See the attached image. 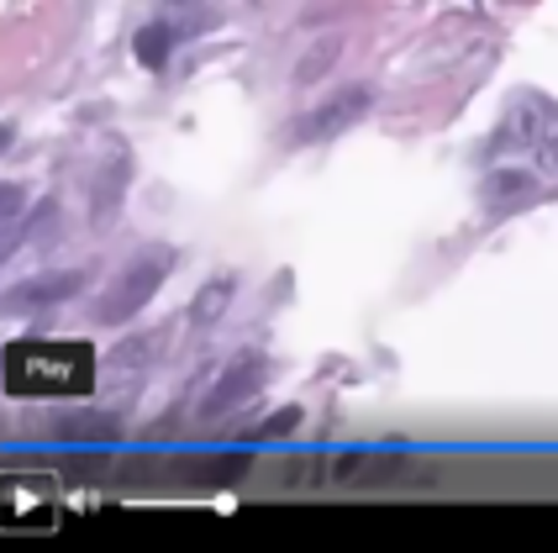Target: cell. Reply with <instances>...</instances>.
I'll return each mask as SVG.
<instances>
[{
  "label": "cell",
  "instance_id": "6da1fadb",
  "mask_svg": "<svg viewBox=\"0 0 558 553\" xmlns=\"http://www.w3.org/2000/svg\"><path fill=\"white\" fill-rule=\"evenodd\" d=\"M95 385V353L85 342H16L5 353V390L16 396H85Z\"/></svg>",
  "mask_w": 558,
  "mask_h": 553
},
{
  "label": "cell",
  "instance_id": "7a4b0ae2",
  "mask_svg": "<svg viewBox=\"0 0 558 553\" xmlns=\"http://www.w3.org/2000/svg\"><path fill=\"white\" fill-rule=\"evenodd\" d=\"M174 269V253L169 248H154V253H143L137 264H126L122 275L106 285V296L95 301V322H106V327H122L132 322L137 311L154 301V290L163 285V275Z\"/></svg>",
  "mask_w": 558,
  "mask_h": 553
},
{
  "label": "cell",
  "instance_id": "3957f363",
  "mask_svg": "<svg viewBox=\"0 0 558 553\" xmlns=\"http://www.w3.org/2000/svg\"><path fill=\"white\" fill-rule=\"evenodd\" d=\"M364 111H369V91H342V95H332L327 106H316L311 117H301V127H295L290 137H295V143H327V137L348 132Z\"/></svg>",
  "mask_w": 558,
  "mask_h": 553
},
{
  "label": "cell",
  "instance_id": "277c9868",
  "mask_svg": "<svg viewBox=\"0 0 558 553\" xmlns=\"http://www.w3.org/2000/svg\"><path fill=\"white\" fill-rule=\"evenodd\" d=\"M264 385V359L258 353H243V359H232V369L217 380V390L206 396V406H201V417H221V411H232L238 400H248L253 390Z\"/></svg>",
  "mask_w": 558,
  "mask_h": 553
},
{
  "label": "cell",
  "instance_id": "5b68a950",
  "mask_svg": "<svg viewBox=\"0 0 558 553\" xmlns=\"http://www.w3.org/2000/svg\"><path fill=\"white\" fill-rule=\"evenodd\" d=\"M338 59H342V32H322V37H311L306 43V53L295 59V69H290V85H322L332 69H338Z\"/></svg>",
  "mask_w": 558,
  "mask_h": 553
},
{
  "label": "cell",
  "instance_id": "8992f818",
  "mask_svg": "<svg viewBox=\"0 0 558 553\" xmlns=\"http://www.w3.org/2000/svg\"><path fill=\"white\" fill-rule=\"evenodd\" d=\"M80 285H85V279L74 275V269H63V275H37V279H27V285L11 290V311H37V306H53V301H69Z\"/></svg>",
  "mask_w": 558,
  "mask_h": 553
},
{
  "label": "cell",
  "instance_id": "52a82bcc",
  "mask_svg": "<svg viewBox=\"0 0 558 553\" xmlns=\"http://www.w3.org/2000/svg\"><path fill=\"white\" fill-rule=\"evenodd\" d=\"M232 296H238V279L232 275H217L201 285V296H195V306H190V327H217L227 306H232Z\"/></svg>",
  "mask_w": 558,
  "mask_h": 553
},
{
  "label": "cell",
  "instance_id": "ba28073f",
  "mask_svg": "<svg viewBox=\"0 0 558 553\" xmlns=\"http://www.w3.org/2000/svg\"><path fill=\"white\" fill-rule=\"evenodd\" d=\"M122 195H126V158H111V169L95 180L90 190V216H95V227H111L117 221V206H122Z\"/></svg>",
  "mask_w": 558,
  "mask_h": 553
},
{
  "label": "cell",
  "instance_id": "9c48e42d",
  "mask_svg": "<svg viewBox=\"0 0 558 553\" xmlns=\"http://www.w3.org/2000/svg\"><path fill=\"white\" fill-rule=\"evenodd\" d=\"M180 37L169 27H143L137 32V59L148 63V69H163V59H169V48H174Z\"/></svg>",
  "mask_w": 558,
  "mask_h": 553
},
{
  "label": "cell",
  "instance_id": "30bf717a",
  "mask_svg": "<svg viewBox=\"0 0 558 553\" xmlns=\"http://www.w3.org/2000/svg\"><path fill=\"white\" fill-rule=\"evenodd\" d=\"M158 342H163V333H148V338H126L122 348H117V353L106 359V364H111V369H132V364L143 369V364H148V359L158 353Z\"/></svg>",
  "mask_w": 558,
  "mask_h": 553
},
{
  "label": "cell",
  "instance_id": "8fae6325",
  "mask_svg": "<svg viewBox=\"0 0 558 553\" xmlns=\"http://www.w3.org/2000/svg\"><path fill=\"white\" fill-rule=\"evenodd\" d=\"M295 428H301V406H284L275 422H269V428H258L253 437H264V443H269V437H290Z\"/></svg>",
  "mask_w": 558,
  "mask_h": 553
},
{
  "label": "cell",
  "instance_id": "7c38bea8",
  "mask_svg": "<svg viewBox=\"0 0 558 553\" xmlns=\"http://www.w3.org/2000/svg\"><path fill=\"white\" fill-rule=\"evenodd\" d=\"M238 474H243V459L201 464V469H195V480H206V485H221V480H238Z\"/></svg>",
  "mask_w": 558,
  "mask_h": 553
},
{
  "label": "cell",
  "instance_id": "4fadbf2b",
  "mask_svg": "<svg viewBox=\"0 0 558 553\" xmlns=\"http://www.w3.org/2000/svg\"><path fill=\"white\" fill-rule=\"evenodd\" d=\"M527 190V175H500L496 184H490V206H500L506 195H522Z\"/></svg>",
  "mask_w": 558,
  "mask_h": 553
}]
</instances>
